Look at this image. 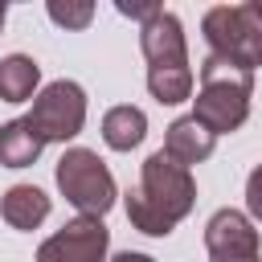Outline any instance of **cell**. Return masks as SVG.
<instances>
[{
	"label": "cell",
	"instance_id": "cell-19",
	"mask_svg": "<svg viewBox=\"0 0 262 262\" xmlns=\"http://www.w3.org/2000/svg\"><path fill=\"white\" fill-rule=\"evenodd\" d=\"M4 16H8V8H4V4H0V29H4Z\"/></svg>",
	"mask_w": 262,
	"mask_h": 262
},
{
	"label": "cell",
	"instance_id": "cell-14",
	"mask_svg": "<svg viewBox=\"0 0 262 262\" xmlns=\"http://www.w3.org/2000/svg\"><path fill=\"white\" fill-rule=\"evenodd\" d=\"M192 70L188 66H172V70H147V90L160 106H176L192 98Z\"/></svg>",
	"mask_w": 262,
	"mask_h": 262
},
{
	"label": "cell",
	"instance_id": "cell-11",
	"mask_svg": "<svg viewBox=\"0 0 262 262\" xmlns=\"http://www.w3.org/2000/svg\"><path fill=\"white\" fill-rule=\"evenodd\" d=\"M143 135H147V115H143L139 106L123 102V106H111V111L102 115V139H106V147L131 151V147L143 143Z\"/></svg>",
	"mask_w": 262,
	"mask_h": 262
},
{
	"label": "cell",
	"instance_id": "cell-7",
	"mask_svg": "<svg viewBox=\"0 0 262 262\" xmlns=\"http://www.w3.org/2000/svg\"><path fill=\"white\" fill-rule=\"evenodd\" d=\"M205 250L213 262H237V258H262V237L254 221L242 209H217L205 225Z\"/></svg>",
	"mask_w": 262,
	"mask_h": 262
},
{
	"label": "cell",
	"instance_id": "cell-2",
	"mask_svg": "<svg viewBox=\"0 0 262 262\" xmlns=\"http://www.w3.org/2000/svg\"><path fill=\"white\" fill-rule=\"evenodd\" d=\"M250 94H254V74L209 53L201 61V86L192 98V119L205 123L213 135H229L246 123Z\"/></svg>",
	"mask_w": 262,
	"mask_h": 262
},
{
	"label": "cell",
	"instance_id": "cell-9",
	"mask_svg": "<svg viewBox=\"0 0 262 262\" xmlns=\"http://www.w3.org/2000/svg\"><path fill=\"white\" fill-rule=\"evenodd\" d=\"M213 147H217V135H213L205 123H196L192 115H180V119L168 123L160 151H164L168 160H176L180 168H192V164H205V160L213 156Z\"/></svg>",
	"mask_w": 262,
	"mask_h": 262
},
{
	"label": "cell",
	"instance_id": "cell-16",
	"mask_svg": "<svg viewBox=\"0 0 262 262\" xmlns=\"http://www.w3.org/2000/svg\"><path fill=\"white\" fill-rule=\"evenodd\" d=\"M246 213L262 225V164L246 176Z\"/></svg>",
	"mask_w": 262,
	"mask_h": 262
},
{
	"label": "cell",
	"instance_id": "cell-15",
	"mask_svg": "<svg viewBox=\"0 0 262 262\" xmlns=\"http://www.w3.org/2000/svg\"><path fill=\"white\" fill-rule=\"evenodd\" d=\"M49 20L53 25H61V29H86L90 20H94V4L90 0H49Z\"/></svg>",
	"mask_w": 262,
	"mask_h": 262
},
{
	"label": "cell",
	"instance_id": "cell-18",
	"mask_svg": "<svg viewBox=\"0 0 262 262\" xmlns=\"http://www.w3.org/2000/svg\"><path fill=\"white\" fill-rule=\"evenodd\" d=\"M111 262H156L151 254H139V250H123V254H115Z\"/></svg>",
	"mask_w": 262,
	"mask_h": 262
},
{
	"label": "cell",
	"instance_id": "cell-13",
	"mask_svg": "<svg viewBox=\"0 0 262 262\" xmlns=\"http://www.w3.org/2000/svg\"><path fill=\"white\" fill-rule=\"evenodd\" d=\"M41 147H45V143L33 135V127H29L25 119L0 123V164H4V168H29V164H37Z\"/></svg>",
	"mask_w": 262,
	"mask_h": 262
},
{
	"label": "cell",
	"instance_id": "cell-10",
	"mask_svg": "<svg viewBox=\"0 0 262 262\" xmlns=\"http://www.w3.org/2000/svg\"><path fill=\"white\" fill-rule=\"evenodd\" d=\"M0 217L12 225V229H37L45 217H49V196L37 188V184H12L4 196H0Z\"/></svg>",
	"mask_w": 262,
	"mask_h": 262
},
{
	"label": "cell",
	"instance_id": "cell-8",
	"mask_svg": "<svg viewBox=\"0 0 262 262\" xmlns=\"http://www.w3.org/2000/svg\"><path fill=\"white\" fill-rule=\"evenodd\" d=\"M139 49L147 57V70H172V66H188V41H184V25L176 12L160 8L156 16H147L139 25Z\"/></svg>",
	"mask_w": 262,
	"mask_h": 262
},
{
	"label": "cell",
	"instance_id": "cell-1",
	"mask_svg": "<svg viewBox=\"0 0 262 262\" xmlns=\"http://www.w3.org/2000/svg\"><path fill=\"white\" fill-rule=\"evenodd\" d=\"M196 205V180L188 168L151 151L139 164V184L127 192V221L147 237H168Z\"/></svg>",
	"mask_w": 262,
	"mask_h": 262
},
{
	"label": "cell",
	"instance_id": "cell-17",
	"mask_svg": "<svg viewBox=\"0 0 262 262\" xmlns=\"http://www.w3.org/2000/svg\"><path fill=\"white\" fill-rule=\"evenodd\" d=\"M115 8H119V12H123V16H135V20H139V25H143V20H147V16H156V12H160V4H127V0H119V4H115Z\"/></svg>",
	"mask_w": 262,
	"mask_h": 262
},
{
	"label": "cell",
	"instance_id": "cell-5",
	"mask_svg": "<svg viewBox=\"0 0 262 262\" xmlns=\"http://www.w3.org/2000/svg\"><path fill=\"white\" fill-rule=\"evenodd\" d=\"M25 123L33 127V135L41 143H66V139H74L86 127V90L78 82H70V78L49 82L33 98V111L25 115Z\"/></svg>",
	"mask_w": 262,
	"mask_h": 262
},
{
	"label": "cell",
	"instance_id": "cell-12",
	"mask_svg": "<svg viewBox=\"0 0 262 262\" xmlns=\"http://www.w3.org/2000/svg\"><path fill=\"white\" fill-rule=\"evenodd\" d=\"M41 82V66L29 53H8L0 57V98L4 102H29Z\"/></svg>",
	"mask_w": 262,
	"mask_h": 262
},
{
	"label": "cell",
	"instance_id": "cell-3",
	"mask_svg": "<svg viewBox=\"0 0 262 262\" xmlns=\"http://www.w3.org/2000/svg\"><path fill=\"white\" fill-rule=\"evenodd\" d=\"M201 33L213 57L237 70H250V74L262 66V0L209 8L201 20Z\"/></svg>",
	"mask_w": 262,
	"mask_h": 262
},
{
	"label": "cell",
	"instance_id": "cell-6",
	"mask_svg": "<svg viewBox=\"0 0 262 262\" xmlns=\"http://www.w3.org/2000/svg\"><path fill=\"white\" fill-rule=\"evenodd\" d=\"M106 246H111V229L102 225V217L78 213L37 246V262H106Z\"/></svg>",
	"mask_w": 262,
	"mask_h": 262
},
{
	"label": "cell",
	"instance_id": "cell-4",
	"mask_svg": "<svg viewBox=\"0 0 262 262\" xmlns=\"http://www.w3.org/2000/svg\"><path fill=\"white\" fill-rule=\"evenodd\" d=\"M53 176H57L61 196H66L82 217H102V213L115 205V196H119L111 168H106V164L98 160V151H90V147H66L61 160H57V168H53Z\"/></svg>",
	"mask_w": 262,
	"mask_h": 262
},
{
	"label": "cell",
	"instance_id": "cell-20",
	"mask_svg": "<svg viewBox=\"0 0 262 262\" xmlns=\"http://www.w3.org/2000/svg\"><path fill=\"white\" fill-rule=\"evenodd\" d=\"M237 262H262V258H237Z\"/></svg>",
	"mask_w": 262,
	"mask_h": 262
}]
</instances>
